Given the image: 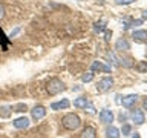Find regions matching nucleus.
<instances>
[{
  "instance_id": "obj_1",
  "label": "nucleus",
  "mask_w": 147,
  "mask_h": 138,
  "mask_svg": "<svg viewBox=\"0 0 147 138\" xmlns=\"http://www.w3.org/2000/svg\"><path fill=\"white\" fill-rule=\"evenodd\" d=\"M61 124H63L64 129H67V131H75V129L80 127L81 120L77 114H67L61 118Z\"/></svg>"
},
{
  "instance_id": "obj_2",
  "label": "nucleus",
  "mask_w": 147,
  "mask_h": 138,
  "mask_svg": "<svg viewBox=\"0 0 147 138\" xmlns=\"http://www.w3.org/2000/svg\"><path fill=\"white\" fill-rule=\"evenodd\" d=\"M46 91H48L49 95H57L61 91H64V85H63L61 80H58V78H52V80L48 83V86H46Z\"/></svg>"
},
{
  "instance_id": "obj_3",
  "label": "nucleus",
  "mask_w": 147,
  "mask_h": 138,
  "mask_svg": "<svg viewBox=\"0 0 147 138\" xmlns=\"http://www.w3.org/2000/svg\"><path fill=\"white\" fill-rule=\"evenodd\" d=\"M112 86H113V80L110 77H106V78H103V80L98 81V85H96V91H98L100 94H103V92H107Z\"/></svg>"
},
{
  "instance_id": "obj_4",
  "label": "nucleus",
  "mask_w": 147,
  "mask_h": 138,
  "mask_svg": "<svg viewBox=\"0 0 147 138\" xmlns=\"http://www.w3.org/2000/svg\"><path fill=\"white\" fill-rule=\"evenodd\" d=\"M100 121L101 123H104V124H110L113 121V114H112V110H109V109H103L100 112Z\"/></svg>"
},
{
  "instance_id": "obj_5",
  "label": "nucleus",
  "mask_w": 147,
  "mask_h": 138,
  "mask_svg": "<svg viewBox=\"0 0 147 138\" xmlns=\"http://www.w3.org/2000/svg\"><path fill=\"white\" fill-rule=\"evenodd\" d=\"M31 114H32V118L34 120H41V118H45V115H46V109L43 106H34L31 110Z\"/></svg>"
},
{
  "instance_id": "obj_6",
  "label": "nucleus",
  "mask_w": 147,
  "mask_h": 138,
  "mask_svg": "<svg viewBox=\"0 0 147 138\" xmlns=\"http://www.w3.org/2000/svg\"><path fill=\"white\" fill-rule=\"evenodd\" d=\"M132 120L135 121V124H142L146 121V117H144V112L141 109H135L132 112Z\"/></svg>"
},
{
  "instance_id": "obj_7",
  "label": "nucleus",
  "mask_w": 147,
  "mask_h": 138,
  "mask_svg": "<svg viewBox=\"0 0 147 138\" xmlns=\"http://www.w3.org/2000/svg\"><path fill=\"white\" fill-rule=\"evenodd\" d=\"M12 126L16 129H26V127H29V120H28L26 117H20V118L14 120Z\"/></svg>"
},
{
  "instance_id": "obj_8",
  "label": "nucleus",
  "mask_w": 147,
  "mask_h": 138,
  "mask_svg": "<svg viewBox=\"0 0 147 138\" xmlns=\"http://www.w3.org/2000/svg\"><path fill=\"white\" fill-rule=\"evenodd\" d=\"M115 49L119 51V52H123V51H129V49H130V43H129L126 39H119V40H117V43H115Z\"/></svg>"
},
{
  "instance_id": "obj_9",
  "label": "nucleus",
  "mask_w": 147,
  "mask_h": 138,
  "mask_svg": "<svg viewBox=\"0 0 147 138\" xmlns=\"http://www.w3.org/2000/svg\"><path fill=\"white\" fill-rule=\"evenodd\" d=\"M9 43H11V39L5 35L3 29H0V49H2V51H8Z\"/></svg>"
},
{
  "instance_id": "obj_10",
  "label": "nucleus",
  "mask_w": 147,
  "mask_h": 138,
  "mask_svg": "<svg viewBox=\"0 0 147 138\" xmlns=\"http://www.w3.org/2000/svg\"><path fill=\"white\" fill-rule=\"evenodd\" d=\"M92 71H101V72H110V66L104 64L103 62H94L90 64Z\"/></svg>"
},
{
  "instance_id": "obj_11",
  "label": "nucleus",
  "mask_w": 147,
  "mask_h": 138,
  "mask_svg": "<svg viewBox=\"0 0 147 138\" xmlns=\"http://www.w3.org/2000/svg\"><path fill=\"white\" fill-rule=\"evenodd\" d=\"M136 101H138V95L130 94V95H127V97H124V98H123V106H124V108H132Z\"/></svg>"
},
{
  "instance_id": "obj_12",
  "label": "nucleus",
  "mask_w": 147,
  "mask_h": 138,
  "mask_svg": "<svg viewBox=\"0 0 147 138\" xmlns=\"http://www.w3.org/2000/svg\"><path fill=\"white\" fill-rule=\"evenodd\" d=\"M80 138H96V131L92 126H87L86 129H83Z\"/></svg>"
},
{
  "instance_id": "obj_13",
  "label": "nucleus",
  "mask_w": 147,
  "mask_h": 138,
  "mask_svg": "<svg viewBox=\"0 0 147 138\" xmlns=\"http://www.w3.org/2000/svg\"><path fill=\"white\" fill-rule=\"evenodd\" d=\"M69 106H71V101L63 98L61 101H57V103H52L51 104V108H52L54 110H58V109H67Z\"/></svg>"
},
{
  "instance_id": "obj_14",
  "label": "nucleus",
  "mask_w": 147,
  "mask_h": 138,
  "mask_svg": "<svg viewBox=\"0 0 147 138\" xmlns=\"http://www.w3.org/2000/svg\"><path fill=\"white\" fill-rule=\"evenodd\" d=\"M106 138H119V131L115 126H109L106 131Z\"/></svg>"
},
{
  "instance_id": "obj_15",
  "label": "nucleus",
  "mask_w": 147,
  "mask_h": 138,
  "mask_svg": "<svg viewBox=\"0 0 147 138\" xmlns=\"http://www.w3.org/2000/svg\"><path fill=\"white\" fill-rule=\"evenodd\" d=\"M133 39H135L136 41H146L147 40V31H144V29L135 31L133 32Z\"/></svg>"
},
{
  "instance_id": "obj_16",
  "label": "nucleus",
  "mask_w": 147,
  "mask_h": 138,
  "mask_svg": "<svg viewBox=\"0 0 147 138\" xmlns=\"http://www.w3.org/2000/svg\"><path fill=\"white\" fill-rule=\"evenodd\" d=\"M74 106H75V108H86L87 106V98L86 97H78L77 100H74Z\"/></svg>"
},
{
  "instance_id": "obj_17",
  "label": "nucleus",
  "mask_w": 147,
  "mask_h": 138,
  "mask_svg": "<svg viewBox=\"0 0 147 138\" xmlns=\"http://www.w3.org/2000/svg\"><path fill=\"white\" fill-rule=\"evenodd\" d=\"M12 112V108H9V106H0V117L2 118H8L9 115Z\"/></svg>"
},
{
  "instance_id": "obj_18",
  "label": "nucleus",
  "mask_w": 147,
  "mask_h": 138,
  "mask_svg": "<svg viewBox=\"0 0 147 138\" xmlns=\"http://www.w3.org/2000/svg\"><path fill=\"white\" fill-rule=\"evenodd\" d=\"M104 29H106V22L104 20H100V22L95 23V31L96 32H101V31H104Z\"/></svg>"
},
{
  "instance_id": "obj_19",
  "label": "nucleus",
  "mask_w": 147,
  "mask_h": 138,
  "mask_svg": "<svg viewBox=\"0 0 147 138\" xmlns=\"http://www.w3.org/2000/svg\"><path fill=\"white\" fill-rule=\"evenodd\" d=\"M94 80V72H86L84 75L81 77V81L83 83H89V81H92Z\"/></svg>"
},
{
  "instance_id": "obj_20",
  "label": "nucleus",
  "mask_w": 147,
  "mask_h": 138,
  "mask_svg": "<svg viewBox=\"0 0 147 138\" xmlns=\"http://www.w3.org/2000/svg\"><path fill=\"white\" fill-rule=\"evenodd\" d=\"M119 63H121L124 68H132V66H133L132 58H121V60H119Z\"/></svg>"
},
{
  "instance_id": "obj_21",
  "label": "nucleus",
  "mask_w": 147,
  "mask_h": 138,
  "mask_svg": "<svg viewBox=\"0 0 147 138\" xmlns=\"http://www.w3.org/2000/svg\"><path fill=\"white\" fill-rule=\"evenodd\" d=\"M130 131H132V126H130V124H124V126H123V135H124V137L129 135V133H130Z\"/></svg>"
},
{
  "instance_id": "obj_22",
  "label": "nucleus",
  "mask_w": 147,
  "mask_h": 138,
  "mask_svg": "<svg viewBox=\"0 0 147 138\" xmlns=\"http://www.w3.org/2000/svg\"><path fill=\"white\" fill-rule=\"evenodd\" d=\"M14 109H16V110H12V112H25V110H26V104H18Z\"/></svg>"
},
{
  "instance_id": "obj_23",
  "label": "nucleus",
  "mask_w": 147,
  "mask_h": 138,
  "mask_svg": "<svg viewBox=\"0 0 147 138\" xmlns=\"http://www.w3.org/2000/svg\"><path fill=\"white\" fill-rule=\"evenodd\" d=\"M133 2H136V0H115V3H117V5H130Z\"/></svg>"
},
{
  "instance_id": "obj_24",
  "label": "nucleus",
  "mask_w": 147,
  "mask_h": 138,
  "mask_svg": "<svg viewBox=\"0 0 147 138\" xmlns=\"http://www.w3.org/2000/svg\"><path fill=\"white\" fill-rule=\"evenodd\" d=\"M3 17H5V6L3 3H0V20H3Z\"/></svg>"
},
{
  "instance_id": "obj_25",
  "label": "nucleus",
  "mask_w": 147,
  "mask_h": 138,
  "mask_svg": "<svg viewBox=\"0 0 147 138\" xmlns=\"http://www.w3.org/2000/svg\"><path fill=\"white\" fill-rule=\"evenodd\" d=\"M18 32H20V28H16V29H14L11 34H9V39H12V37H14V35H17Z\"/></svg>"
},
{
  "instance_id": "obj_26",
  "label": "nucleus",
  "mask_w": 147,
  "mask_h": 138,
  "mask_svg": "<svg viewBox=\"0 0 147 138\" xmlns=\"http://www.w3.org/2000/svg\"><path fill=\"white\" fill-rule=\"evenodd\" d=\"M138 69H140V71H147V64H140V66H138Z\"/></svg>"
},
{
  "instance_id": "obj_27",
  "label": "nucleus",
  "mask_w": 147,
  "mask_h": 138,
  "mask_svg": "<svg viewBox=\"0 0 147 138\" xmlns=\"http://www.w3.org/2000/svg\"><path fill=\"white\" fill-rule=\"evenodd\" d=\"M142 18H146V20H147V9H146L144 12H142Z\"/></svg>"
},
{
  "instance_id": "obj_28",
  "label": "nucleus",
  "mask_w": 147,
  "mask_h": 138,
  "mask_svg": "<svg viewBox=\"0 0 147 138\" xmlns=\"http://www.w3.org/2000/svg\"><path fill=\"white\" fill-rule=\"evenodd\" d=\"M132 138H140V133H135V135H133Z\"/></svg>"
},
{
  "instance_id": "obj_29",
  "label": "nucleus",
  "mask_w": 147,
  "mask_h": 138,
  "mask_svg": "<svg viewBox=\"0 0 147 138\" xmlns=\"http://www.w3.org/2000/svg\"><path fill=\"white\" fill-rule=\"evenodd\" d=\"M144 108H146V109H147V98H146V100H144Z\"/></svg>"
}]
</instances>
